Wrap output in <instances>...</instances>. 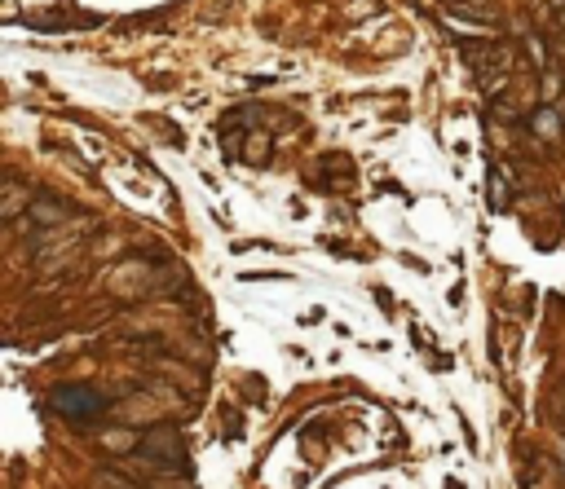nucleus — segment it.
<instances>
[{"label": "nucleus", "instance_id": "obj_1", "mask_svg": "<svg viewBox=\"0 0 565 489\" xmlns=\"http://www.w3.org/2000/svg\"><path fill=\"white\" fill-rule=\"evenodd\" d=\"M54 410L58 415H67L75 424H89V419H98L102 410H106V397L93 388H54Z\"/></svg>", "mask_w": 565, "mask_h": 489}]
</instances>
